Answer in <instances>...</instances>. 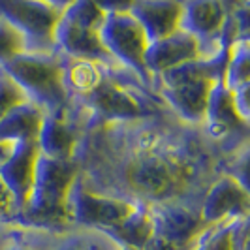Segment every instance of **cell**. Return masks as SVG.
<instances>
[{"mask_svg":"<svg viewBox=\"0 0 250 250\" xmlns=\"http://www.w3.org/2000/svg\"><path fill=\"white\" fill-rule=\"evenodd\" d=\"M229 43H226L214 57L183 64L152 77V90H156L160 100L190 126H200L205 121L211 90L216 81L224 79Z\"/></svg>","mask_w":250,"mask_h":250,"instance_id":"cell-1","label":"cell"},{"mask_svg":"<svg viewBox=\"0 0 250 250\" xmlns=\"http://www.w3.org/2000/svg\"><path fill=\"white\" fill-rule=\"evenodd\" d=\"M77 175V160L62 162L40 154L30 200L25 211L13 222L53 233H62L64 229L72 228L68 222V196Z\"/></svg>","mask_w":250,"mask_h":250,"instance_id":"cell-2","label":"cell"},{"mask_svg":"<svg viewBox=\"0 0 250 250\" xmlns=\"http://www.w3.org/2000/svg\"><path fill=\"white\" fill-rule=\"evenodd\" d=\"M6 74L25 90L28 102L45 113L70 109L68 92L62 83L59 53H21L0 62Z\"/></svg>","mask_w":250,"mask_h":250,"instance_id":"cell-3","label":"cell"},{"mask_svg":"<svg viewBox=\"0 0 250 250\" xmlns=\"http://www.w3.org/2000/svg\"><path fill=\"white\" fill-rule=\"evenodd\" d=\"M104 19V8L92 0L68 2L55 28V49L72 59L117 66L115 59L105 51L100 40Z\"/></svg>","mask_w":250,"mask_h":250,"instance_id":"cell-4","label":"cell"},{"mask_svg":"<svg viewBox=\"0 0 250 250\" xmlns=\"http://www.w3.org/2000/svg\"><path fill=\"white\" fill-rule=\"evenodd\" d=\"M132 2H104L100 4L105 12V19L100 28V40L105 51L115 59V62L130 70L143 83V87L152 90V75L145 66V53L149 40L134 15L130 13Z\"/></svg>","mask_w":250,"mask_h":250,"instance_id":"cell-5","label":"cell"},{"mask_svg":"<svg viewBox=\"0 0 250 250\" xmlns=\"http://www.w3.org/2000/svg\"><path fill=\"white\" fill-rule=\"evenodd\" d=\"M68 2L0 0V21L25 40V53H55V28Z\"/></svg>","mask_w":250,"mask_h":250,"instance_id":"cell-6","label":"cell"},{"mask_svg":"<svg viewBox=\"0 0 250 250\" xmlns=\"http://www.w3.org/2000/svg\"><path fill=\"white\" fill-rule=\"evenodd\" d=\"M136 207V203L90 192L83 187L77 175L68 196V222L70 226L98 228L107 231L121 224L130 213H134Z\"/></svg>","mask_w":250,"mask_h":250,"instance_id":"cell-7","label":"cell"},{"mask_svg":"<svg viewBox=\"0 0 250 250\" xmlns=\"http://www.w3.org/2000/svg\"><path fill=\"white\" fill-rule=\"evenodd\" d=\"M201 222L216 226L249 216V190L235 177L222 173L213 181L200 207Z\"/></svg>","mask_w":250,"mask_h":250,"instance_id":"cell-8","label":"cell"},{"mask_svg":"<svg viewBox=\"0 0 250 250\" xmlns=\"http://www.w3.org/2000/svg\"><path fill=\"white\" fill-rule=\"evenodd\" d=\"M81 143L79 119L72 107L64 113H47L43 117L42 130L36 139L38 150L42 156L53 160H75Z\"/></svg>","mask_w":250,"mask_h":250,"instance_id":"cell-9","label":"cell"},{"mask_svg":"<svg viewBox=\"0 0 250 250\" xmlns=\"http://www.w3.org/2000/svg\"><path fill=\"white\" fill-rule=\"evenodd\" d=\"M209 57H214V55H211L194 36L179 28L171 36L149 43L145 53V66L149 74L154 77L173 68H179L183 64L194 62L200 59H209Z\"/></svg>","mask_w":250,"mask_h":250,"instance_id":"cell-10","label":"cell"},{"mask_svg":"<svg viewBox=\"0 0 250 250\" xmlns=\"http://www.w3.org/2000/svg\"><path fill=\"white\" fill-rule=\"evenodd\" d=\"M38 156H40V150L34 141L17 143L12 158L0 167V177L6 183L8 190L12 192L13 201H15V211H17L15 218L25 211L26 203L30 200L34 175H36Z\"/></svg>","mask_w":250,"mask_h":250,"instance_id":"cell-11","label":"cell"},{"mask_svg":"<svg viewBox=\"0 0 250 250\" xmlns=\"http://www.w3.org/2000/svg\"><path fill=\"white\" fill-rule=\"evenodd\" d=\"M130 13L138 21L149 43L171 36L181 28L183 17V2H152V0H139L130 4Z\"/></svg>","mask_w":250,"mask_h":250,"instance_id":"cell-12","label":"cell"},{"mask_svg":"<svg viewBox=\"0 0 250 250\" xmlns=\"http://www.w3.org/2000/svg\"><path fill=\"white\" fill-rule=\"evenodd\" d=\"M59 57H61V68H62V83L68 92L70 104L83 100L100 85L105 74L104 64L85 61V59H72L62 53H59Z\"/></svg>","mask_w":250,"mask_h":250,"instance_id":"cell-13","label":"cell"},{"mask_svg":"<svg viewBox=\"0 0 250 250\" xmlns=\"http://www.w3.org/2000/svg\"><path fill=\"white\" fill-rule=\"evenodd\" d=\"M45 113L42 111L32 102H26L23 105L15 107L0 121V141H12V143H36Z\"/></svg>","mask_w":250,"mask_h":250,"instance_id":"cell-14","label":"cell"},{"mask_svg":"<svg viewBox=\"0 0 250 250\" xmlns=\"http://www.w3.org/2000/svg\"><path fill=\"white\" fill-rule=\"evenodd\" d=\"M107 233L117 239L125 249L145 250L156 239V226L149 207L138 205L134 213L128 214L121 224L107 229Z\"/></svg>","mask_w":250,"mask_h":250,"instance_id":"cell-15","label":"cell"},{"mask_svg":"<svg viewBox=\"0 0 250 250\" xmlns=\"http://www.w3.org/2000/svg\"><path fill=\"white\" fill-rule=\"evenodd\" d=\"M51 250H125V247L104 229L72 226L57 233Z\"/></svg>","mask_w":250,"mask_h":250,"instance_id":"cell-16","label":"cell"},{"mask_svg":"<svg viewBox=\"0 0 250 250\" xmlns=\"http://www.w3.org/2000/svg\"><path fill=\"white\" fill-rule=\"evenodd\" d=\"M250 53L249 38H237L229 43L228 62L224 70V87L233 92L241 87L250 85Z\"/></svg>","mask_w":250,"mask_h":250,"instance_id":"cell-17","label":"cell"},{"mask_svg":"<svg viewBox=\"0 0 250 250\" xmlns=\"http://www.w3.org/2000/svg\"><path fill=\"white\" fill-rule=\"evenodd\" d=\"M235 220L205 228L198 237L196 250H231V228Z\"/></svg>","mask_w":250,"mask_h":250,"instance_id":"cell-18","label":"cell"},{"mask_svg":"<svg viewBox=\"0 0 250 250\" xmlns=\"http://www.w3.org/2000/svg\"><path fill=\"white\" fill-rule=\"evenodd\" d=\"M26 102H28V98H26L25 90L19 87L12 77L6 74V70L0 66V121L10 111H13L15 107L23 105Z\"/></svg>","mask_w":250,"mask_h":250,"instance_id":"cell-19","label":"cell"},{"mask_svg":"<svg viewBox=\"0 0 250 250\" xmlns=\"http://www.w3.org/2000/svg\"><path fill=\"white\" fill-rule=\"evenodd\" d=\"M25 53V40L23 36L10 26L8 23L0 21V62L10 61L15 55Z\"/></svg>","mask_w":250,"mask_h":250,"instance_id":"cell-20","label":"cell"},{"mask_svg":"<svg viewBox=\"0 0 250 250\" xmlns=\"http://www.w3.org/2000/svg\"><path fill=\"white\" fill-rule=\"evenodd\" d=\"M249 216L237 218L231 228V250H247L249 245Z\"/></svg>","mask_w":250,"mask_h":250,"instance_id":"cell-21","label":"cell"},{"mask_svg":"<svg viewBox=\"0 0 250 250\" xmlns=\"http://www.w3.org/2000/svg\"><path fill=\"white\" fill-rule=\"evenodd\" d=\"M15 201H13L12 192L8 190L6 183L2 181L0 177V220H6V222H12L15 218Z\"/></svg>","mask_w":250,"mask_h":250,"instance_id":"cell-22","label":"cell"},{"mask_svg":"<svg viewBox=\"0 0 250 250\" xmlns=\"http://www.w3.org/2000/svg\"><path fill=\"white\" fill-rule=\"evenodd\" d=\"M15 145L17 143H12V141H0V167L12 158Z\"/></svg>","mask_w":250,"mask_h":250,"instance_id":"cell-23","label":"cell"},{"mask_svg":"<svg viewBox=\"0 0 250 250\" xmlns=\"http://www.w3.org/2000/svg\"><path fill=\"white\" fill-rule=\"evenodd\" d=\"M125 250H132V249H125ZM145 250H169V249H167V245H166L164 241H160V239L156 237L154 241H152V245L147 247Z\"/></svg>","mask_w":250,"mask_h":250,"instance_id":"cell-24","label":"cell"}]
</instances>
